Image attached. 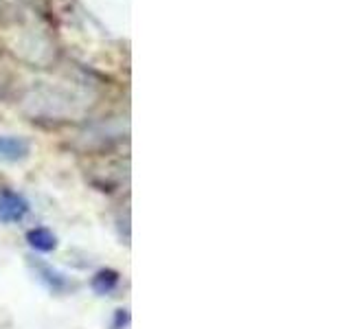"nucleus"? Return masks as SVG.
I'll use <instances>...</instances> for the list:
<instances>
[{"label":"nucleus","instance_id":"nucleus-1","mask_svg":"<svg viewBox=\"0 0 351 329\" xmlns=\"http://www.w3.org/2000/svg\"><path fill=\"white\" fill-rule=\"evenodd\" d=\"M29 204L22 195L14 191L0 193V222H20L27 215Z\"/></svg>","mask_w":351,"mask_h":329},{"label":"nucleus","instance_id":"nucleus-2","mask_svg":"<svg viewBox=\"0 0 351 329\" xmlns=\"http://www.w3.org/2000/svg\"><path fill=\"white\" fill-rule=\"evenodd\" d=\"M31 151V145L22 136H0V158L3 160H22Z\"/></svg>","mask_w":351,"mask_h":329},{"label":"nucleus","instance_id":"nucleus-3","mask_svg":"<svg viewBox=\"0 0 351 329\" xmlns=\"http://www.w3.org/2000/svg\"><path fill=\"white\" fill-rule=\"evenodd\" d=\"M27 241L31 248H36L40 252H51L55 246H58V239L51 233L49 228H33L27 233Z\"/></svg>","mask_w":351,"mask_h":329},{"label":"nucleus","instance_id":"nucleus-4","mask_svg":"<svg viewBox=\"0 0 351 329\" xmlns=\"http://www.w3.org/2000/svg\"><path fill=\"white\" fill-rule=\"evenodd\" d=\"M117 283H119L117 272H112V270H101V272H97V277L93 279V288L99 294H108V292H112L117 288Z\"/></svg>","mask_w":351,"mask_h":329}]
</instances>
